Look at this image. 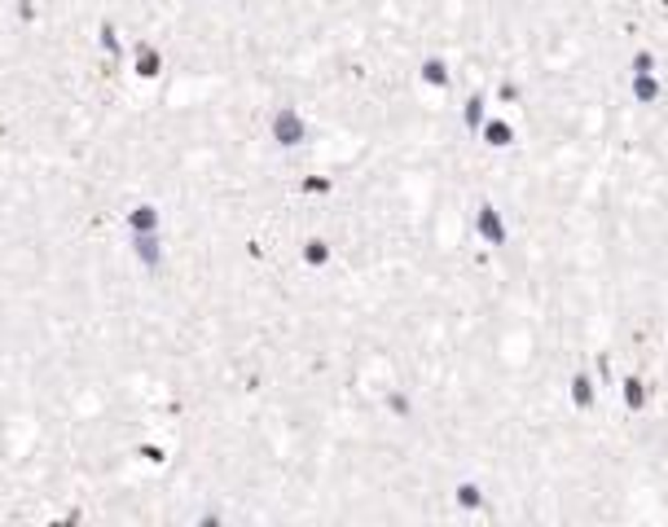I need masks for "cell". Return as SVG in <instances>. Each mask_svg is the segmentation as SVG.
Segmentation results:
<instances>
[{
    "label": "cell",
    "instance_id": "1",
    "mask_svg": "<svg viewBox=\"0 0 668 527\" xmlns=\"http://www.w3.org/2000/svg\"><path fill=\"white\" fill-rule=\"evenodd\" d=\"M277 45L321 141L374 176L427 128L449 171L440 347L470 382L550 409L571 373H668V0H277Z\"/></svg>",
    "mask_w": 668,
    "mask_h": 527
}]
</instances>
